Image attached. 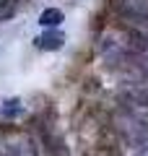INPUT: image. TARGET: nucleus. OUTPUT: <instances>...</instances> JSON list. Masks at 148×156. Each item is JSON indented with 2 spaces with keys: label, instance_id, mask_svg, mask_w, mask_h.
Instances as JSON below:
<instances>
[{
  "label": "nucleus",
  "instance_id": "1",
  "mask_svg": "<svg viewBox=\"0 0 148 156\" xmlns=\"http://www.w3.org/2000/svg\"><path fill=\"white\" fill-rule=\"evenodd\" d=\"M117 16H122L125 21L143 23L148 21V0H109Z\"/></svg>",
  "mask_w": 148,
  "mask_h": 156
},
{
  "label": "nucleus",
  "instance_id": "2",
  "mask_svg": "<svg viewBox=\"0 0 148 156\" xmlns=\"http://www.w3.org/2000/svg\"><path fill=\"white\" fill-rule=\"evenodd\" d=\"M62 42H65V37H62L60 31H47V34H42V37L34 39V44H37L39 50H60Z\"/></svg>",
  "mask_w": 148,
  "mask_h": 156
},
{
  "label": "nucleus",
  "instance_id": "3",
  "mask_svg": "<svg viewBox=\"0 0 148 156\" xmlns=\"http://www.w3.org/2000/svg\"><path fill=\"white\" fill-rule=\"evenodd\" d=\"M62 11L60 8H47V11L42 13V16H39V23H42L44 29H55V26H60L62 23Z\"/></svg>",
  "mask_w": 148,
  "mask_h": 156
},
{
  "label": "nucleus",
  "instance_id": "4",
  "mask_svg": "<svg viewBox=\"0 0 148 156\" xmlns=\"http://www.w3.org/2000/svg\"><path fill=\"white\" fill-rule=\"evenodd\" d=\"M21 3L23 0H0V23L16 16V11L21 8Z\"/></svg>",
  "mask_w": 148,
  "mask_h": 156
},
{
  "label": "nucleus",
  "instance_id": "5",
  "mask_svg": "<svg viewBox=\"0 0 148 156\" xmlns=\"http://www.w3.org/2000/svg\"><path fill=\"white\" fill-rule=\"evenodd\" d=\"M21 101L18 99H11V101H5V107H3V115H16V112H21Z\"/></svg>",
  "mask_w": 148,
  "mask_h": 156
}]
</instances>
